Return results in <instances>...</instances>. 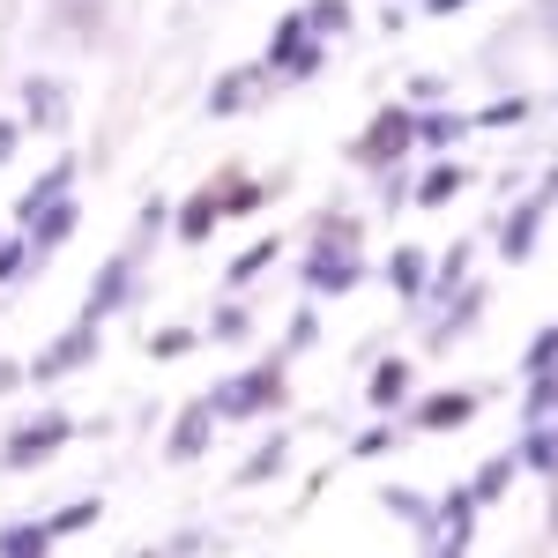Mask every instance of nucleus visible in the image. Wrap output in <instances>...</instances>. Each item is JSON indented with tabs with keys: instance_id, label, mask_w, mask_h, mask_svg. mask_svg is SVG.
Returning a JSON list of instances; mask_svg holds the SVG:
<instances>
[{
	"instance_id": "nucleus-41",
	"label": "nucleus",
	"mask_w": 558,
	"mask_h": 558,
	"mask_svg": "<svg viewBox=\"0 0 558 558\" xmlns=\"http://www.w3.org/2000/svg\"><path fill=\"white\" fill-rule=\"evenodd\" d=\"M544 529H551V536H558V492H551V521H544Z\"/></svg>"
},
{
	"instance_id": "nucleus-9",
	"label": "nucleus",
	"mask_w": 558,
	"mask_h": 558,
	"mask_svg": "<svg viewBox=\"0 0 558 558\" xmlns=\"http://www.w3.org/2000/svg\"><path fill=\"white\" fill-rule=\"evenodd\" d=\"M410 402H417V365L395 350V357L373 365V380H365V410H373V417H402Z\"/></svg>"
},
{
	"instance_id": "nucleus-27",
	"label": "nucleus",
	"mask_w": 558,
	"mask_h": 558,
	"mask_svg": "<svg viewBox=\"0 0 558 558\" xmlns=\"http://www.w3.org/2000/svg\"><path fill=\"white\" fill-rule=\"evenodd\" d=\"M105 521V499L89 492V499H68V507H52L45 514V529H52V544H68V536H83V529H97Z\"/></svg>"
},
{
	"instance_id": "nucleus-36",
	"label": "nucleus",
	"mask_w": 558,
	"mask_h": 558,
	"mask_svg": "<svg viewBox=\"0 0 558 558\" xmlns=\"http://www.w3.org/2000/svg\"><path fill=\"white\" fill-rule=\"evenodd\" d=\"M31 268H38V260H31V246H23V231H8V239H0V291H15Z\"/></svg>"
},
{
	"instance_id": "nucleus-2",
	"label": "nucleus",
	"mask_w": 558,
	"mask_h": 558,
	"mask_svg": "<svg viewBox=\"0 0 558 558\" xmlns=\"http://www.w3.org/2000/svg\"><path fill=\"white\" fill-rule=\"evenodd\" d=\"M202 402L216 410V425H260V417H276V410L291 402V365H283V357L239 365V373H223Z\"/></svg>"
},
{
	"instance_id": "nucleus-24",
	"label": "nucleus",
	"mask_w": 558,
	"mask_h": 558,
	"mask_svg": "<svg viewBox=\"0 0 558 558\" xmlns=\"http://www.w3.org/2000/svg\"><path fill=\"white\" fill-rule=\"evenodd\" d=\"M470 134V112H454V105H425L417 112V149H454Z\"/></svg>"
},
{
	"instance_id": "nucleus-3",
	"label": "nucleus",
	"mask_w": 558,
	"mask_h": 558,
	"mask_svg": "<svg viewBox=\"0 0 558 558\" xmlns=\"http://www.w3.org/2000/svg\"><path fill=\"white\" fill-rule=\"evenodd\" d=\"M75 432H83V417H75V410L45 402L38 417H23V425L0 439V476H31V470H45V462H60V454L75 447Z\"/></svg>"
},
{
	"instance_id": "nucleus-16",
	"label": "nucleus",
	"mask_w": 558,
	"mask_h": 558,
	"mask_svg": "<svg viewBox=\"0 0 558 558\" xmlns=\"http://www.w3.org/2000/svg\"><path fill=\"white\" fill-rule=\"evenodd\" d=\"M260 89H268V68H231V75H216L209 83V120H231V112H246V105H254Z\"/></svg>"
},
{
	"instance_id": "nucleus-22",
	"label": "nucleus",
	"mask_w": 558,
	"mask_h": 558,
	"mask_svg": "<svg viewBox=\"0 0 558 558\" xmlns=\"http://www.w3.org/2000/svg\"><path fill=\"white\" fill-rule=\"evenodd\" d=\"M202 343H223V350L254 343V305H246V299H216L209 328H202Z\"/></svg>"
},
{
	"instance_id": "nucleus-5",
	"label": "nucleus",
	"mask_w": 558,
	"mask_h": 558,
	"mask_svg": "<svg viewBox=\"0 0 558 558\" xmlns=\"http://www.w3.org/2000/svg\"><path fill=\"white\" fill-rule=\"evenodd\" d=\"M320 60H328V45L305 31V15L291 8L276 31H268V52H260V68H268V83H313L320 75Z\"/></svg>"
},
{
	"instance_id": "nucleus-13",
	"label": "nucleus",
	"mask_w": 558,
	"mask_h": 558,
	"mask_svg": "<svg viewBox=\"0 0 558 558\" xmlns=\"http://www.w3.org/2000/svg\"><path fill=\"white\" fill-rule=\"evenodd\" d=\"M380 507L395 521H402V529H410V536H417V544H439V507H432V492H417V484H387L380 492Z\"/></svg>"
},
{
	"instance_id": "nucleus-34",
	"label": "nucleus",
	"mask_w": 558,
	"mask_h": 558,
	"mask_svg": "<svg viewBox=\"0 0 558 558\" xmlns=\"http://www.w3.org/2000/svg\"><path fill=\"white\" fill-rule=\"evenodd\" d=\"M395 432H402L395 417H373V425H365L357 439H350V462H380L387 447H395Z\"/></svg>"
},
{
	"instance_id": "nucleus-23",
	"label": "nucleus",
	"mask_w": 558,
	"mask_h": 558,
	"mask_svg": "<svg viewBox=\"0 0 558 558\" xmlns=\"http://www.w3.org/2000/svg\"><path fill=\"white\" fill-rule=\"evenodd\" d=\"M216 223H223V209H216V186H202V194H186V202L172 209V231L186 239V246H202V239H209Z\"/></svg>"
},
{
	"instance_id": "nucleus-6",
	"label": "nucleus",
	"mask_w": 558,
	"mask_h": 558,
	"mask_svg": "<svg viewBox=\"0 0 558 558\" xmlns=\"http://www.w3.org/2000/svg\"><path fill=\"white\" fill-rule=\"evenodd\" d=\"M142 299V254L134 246H120V254L105 260L97 276H89V291H83V320L89 328H105L112 313H128V305Z\"/></svg>"
},
{
	"instance_id": "nucleus-30",
	"label": "nucleus",
	"mask_w": 558,
	"mask_h": 558,
	"mask_svg": "<svg viewBox=\"0 0 558 558\" xmlns=\"http://www.w3.org/2000/svg\"><path fill=\"white\" fill-rule=\"evenodd\" d=\"M529 120H536V97H492V105H484V112H470V128H529Z\"/></svg>"
},
{
	"instance_id": "nucleus-10",
	"label": "nucleus",
	"mask_w": 558,
	"mask_h": 558,
	"mask_svg": "<svg viewBox=\"0 0 558 558\" xmlns=\"http://www.w3.org/2000/svg\"><path fill=\"white\" fill-rule=\"evenodd\" d=\"M484 305H492V291L484 283H462L454 299L432 313V336H425V350H454V343H470V328L484 320Z\"/></svg>"
},
{
	"instance_id": "nucleus-28",
	"label": "nucleus",
	"mask_w": 558,
	"mask_h": 558,
	"mask_svg": "<svg viewBox=\"0 0 558 558\" xmlns=\"http://www.w3.org/2000/svg\"><path fill=\"white\" fill-rule=\"evenodd\" d=\"M0 558H52V529L45 521H0Z\"/></svg>"
},
{
	"instance_id": "nucleus-19",
	"label": "nucleus",
	"mask_w": 558,
	"mask_h": 558,
	"mask_svg": "<svg viewBox=\"0 0 558 558\" xmlns=\"http://www.w3.org/2000/svg\"><path fill=\"white\" fill-rule=\"evenodd\" d=\"M283 470H291V432H268L254 454L231 470V484H239V492H254V484H268V476H283Z\"/></svg>"
},
{
	"instance_id": "nucleus-39",
	"label": "nucleus",
	"mask_w": 558,
	"mask_h": 558,
	"mask_svg": "<svg viewBox=\"0 0 558 558\" xmlns=\"http://www.w3.org/2000/svg\"><path fill=\"white\" fill-rule=\"evenodd\" d=\"M425 558H470V551H462V544H432Z\"/></svg>"
},
{
	"instance_id": "nucleus-4",
	"label": "nucleus",
	"mask_w": 558,
	"mask_h": 558,
	"mask_svg": "<svg viewBox=\"0 0 558 558\" xmlns=\"http://www.w3.org/2000/svg\"><path fill=\"white\" fill-rule=\"evenodd\" d=\"M410 157H417V105L395 97V105H380V112L365 120V134L350 142V165H357V172H402Z\"/></svg>"
},
{
	"instance_id": "nucleus-26",
	"label": "nucleus",
	"mask_w": 558,
	"mask_h": 558,
	"mask_svg": "<svg viewBox=\"0 0 558 558\" xmlns=\"http://www.w3.org/2000/svg\"><path fill=\"white\" fill-rule=\"evenodd\" d=\"M209 186H216V209H223V223H231V216H254L260 202H268V186H260V179H246V172L209 179Z\"/></svg>"
},
{
	"instance_id": "nucleus-17",
	"label": "nucleus",
	"mask_w": 558,
	"mask_h": 558,
	"mask_svg": "<svg viewBox=\"0 0 558 558\" xmlns=\"http://www.w3.org/2000/svg\"><path fill=\"white\" fill-rule=\"evenodd\" d=\"M75 194V157H52L31 186H23V202H15V223H31L38 209H52V202H68Z\"/></svg>"
},
{
	"instance_id": "nucleus-31",
	"label": "nucleus",
	"mask_w": 558,
	"mask_h": 558,
	"mask_svg": "<svg viewBox=\"0 0 558 558\" xmlns=\"http://www.w3.org/2000/svg\"><path fill=\"white\" fill-rule=\"evenodd\" d=\"M299 15H305V31H313L320 45H328V38H343V31H350V0H305Z\"/></svg>"
},
{
	"instance_id": "nucleus-7",
	"label": "nucleus",
	"mask_w": 558,
	"mask_h": 558,
	"mask_svg": "<svg viewBox=\"0 0 558 558\" xmlns=\"http://www.w3.org/2000/svg\"><path fill=\"white\" fill-rule=\"evenodd\" d=\"M97 350H105V336H97L89 320H75V328H60V336H52V343H45L38 357H23V373H31L38 387H52V380H75L83 365H97Z\"/></svg>"
},
{
	"instance_id": "nucleus-25",
	"label": "nucleus",
	"mask_w": 558,
	"mask_h": 558,
	"mask_svg": "<svg viewBox=\"0 0 558 558\" xmlns=\"http://www.w3.org/2000/svg\"><path fill=\"white\" fill-rule=\"evenodd\" d=\"M514 476H521V462H514V447H507V454H492V462L470 476V499L476 507H499V499L514 492Z\"/></svg>"
},
{
	"instance_id": "nucleus-42",
	"label": "nucleus",
	"mask_w": 558,
	"mask_h": 558,
	"mask_svg": "<svg viewBox=\"0 0 558 558\" xmlns=\"http://www.w3.org/2000/svg\"><path fill=\"white\" fill-rule=\"evenodd\" d=\"M0 239H8V231H0Z\"/></svg>"
},
{
	"instance_id": "nucleus-15",
	"label": "nucleus",
	"mask_w": 558,
	"mask_h": 558,
	"mask_svg": "<svg viewBox=\"0 0 558 558\" xmlns=\"http://www.w3.org/2000/svg\"><path fill=\"white\" fill-rule=\"evenodd\" d=\"M380 276H387V291H395L402 305H425V291H432V254H425V246H395Z\"/></svg>"
},
{
	"instance_id": "nucleus-11",
	"label": "nucleus",
	"mask_w": 558,
	"mask_h": 558,
	"mask_svg": "<svg viewBox=\"0 0 558 558\" xmlns=\"http://www.w3.org/2000/svg\"><path fill=\"white\" fill-rule=\"evenodd\" d=\"M209 447H216V410L194 395V402L172 417V432H165V462H172V470H186V462H202Z\"/></svg>"
},
{
	"instance_id": "nucleus-21",
	"label": "nucleus",
	"mask_w": 558,
	"mask_h": 558,
	"mask_svg": "<svg viewBox=\"0 0 558 558\" xmlns=\"http://www.w3.org/2000/svg\"><path fill=\"white\" fill-rule=\"evenodd\" d=\"M276 260H283V239H254L246 254H239L231 268H223V291H231V299H246V291H254L260 276L276 268Z\"/></svg>"
},
{
	"instance_id": "nucleus-12",
	"label": "nucleus",
	"mask_w": 558,
	"mask_h": 558,
	"mask_svg": "<svg viewBox=\"0 0 558 558\" xmlns=\"http://www.w3.org/2000/svg\"><path fill=\"white\" fill-rule=\"evenodd\" d=\"M75 231H83V202L68 194V202H52V209H38L31 223H23V246H31V260L45 268V260L60 254V246H68Z\"/></svg>"
},
{
	"instance_id": "nucleus-40",
	"label": "nucleus",
	"mask_w": 558,
	"mask_h": 558,
	"mask_svg": "<svg viewBox=\"0 0 558 558\" xmlns=\"http://www.w3.org/2000/svg\"><path fill=\"white\" fill-rule=\"evenodd\" d=\"M128 558H165V551H157V544H142V551H128Z\"/></svg>"
},
{
	"instance_id": "nucleus-1",
	"label": "nucleus",
	"mask_w": 558,
	"mask_h": 558,
	"mask_svg": "<svg viewBox=\"0 0 558 558\" xmlns=\"http://www.w3.org/2000/svg\"><path fill=\"white\" fill-rule=\"evenodd\" d=\"M299 283L305 299H350L357 283H365V223L343 209L313 216V231H305V260H299Z\"/></svg>"
},
{
	"instance_id": "nucleus-38",
	"label": "nucleus",
	"mask_w": 558,
	"mask_h": 558,
	"mask_svg": "<svg viewBox=\"0 0 558 558\" xmlns=\"http://www.w3.org/2000/svg\"><path fill=\"white\" fill-rule=\"evenodd\" d=\"M15 149H23V120H0V165H8Z\"/></svg>"
},
{
	"instance_id": "nucleus-8",
	"label": "nucleus",
	"mask_w": 558,
	"mask_h": 558,
	"mask_svg": "<svg viewBox=\"0 0 558 558\" xmlns=\"http://www.w3.org/2000/svg\"><path fill=\"white\" fill-rule=\"evenodd\" d=\"M484 395L492 387H439V395H425V402H410L402 410V425L410 432H462V425H476V410H484Z\"/></svg>"
},
{
	"instance_id": "nucleus-32",
	"label": "nucleus",
	"mask_w": 558,
	"mask_h": 558,
	"mask_svg": "<svg viewBox=\"0 0 558 558\" xmlns=\"http://www.w3.org/2000/svg\"><path fill=\"white\" fill-rule=\"evenodd\" d=\"M149 365H172V357H194V350H202V328H157V336H149Z\"/></svg>"
},
{
	"instance_id": "nucleus-18",
	"label": "nucleus",
	"mask_w": 558,
	"mask_h": 558,
	"mask_svg": "<svg viewBox=\"0 0 558 558\" xmlns=\"http://www.w3.org/2000/svg\"><path fill=\"white\" fill-rule=\"evenodd\" d=\"M432 507H439V544H462V551H470V544H476V521H484V507L470 499V484L439 492Z\"/></svg>"
},
{
	"instance_id": "nucleus-33",
	"label": "nucleus",
	"mask_w": 558,
	"mask_h": 558,
	"mask_svg": "<svg viewBox=\"0 0 558 558\" xmlns=\"http://www.w3.org/2000/svg\"><path fill=\"white\" fill-rule=\"evenodd\" d=\"M165 231H172V202H165V194H149V202H142V216H134V254H142V246H149V239H165Z\"/></svg>"
},
{
	"instance_id": "nucleus-37",
	"label": "nucleus",
	"mask_w": 558,
	"mask_h": 558,
	"mask_svg": "<svg viewBox=\"0 0 558 558\" xmlns=\"http://www.w3.org/2000/svg\"><path fill=\"white\" fill-rule=\"evenodd\" d=\"M23 380H31V373H23V357H0V395H15Z\"/></svg>"
},
{
	"instance_id": "nucleus-35",
	"label": "nucleus",
	"mask_w": 558,
	"mask_h": 558,
	"mask_svg": "<svg viewBox=\"0 0 558 558\" xmlns=\"http://www.w3.org/2000/svg\"><path fill=\"white\" fill-rule=\"evenodd\" d=\"M536 373H558V320L536 328V343L521 350V380H536Z\"/></svg>"
},
{
	"instance_id": "nucleus-29",
	"label": "nucleus",
	"mask_w": 558,
	"mask_h": 558,
	"mask_svg": "<svg viewBox=\"0 0 558 558\" xmlns=\"http://www.w3.org/2000/svg\"><path fill=\"white\" fill-rule=\"evenodd\" d=\"M305 350H320V305H313V299L291 313V328H283V350H276V357L291 365V357H305Z\"/></svg>"
},
{
	"instance_id": "nucleus-20",
	"label": "nucleus",
	"mask_w": 558,
	"mask_h": 558,
	"mask_svg": "<svg viewBox=\"0 0 558 558\" xmlns=\"http://www.w3.org/2000/svg\"><path fill=\"white\" fill-rule=\"evenodd\" d=\"M23 128H68V89L52 83V75H31L23 83Z\"/></svg>"
},
{
	"instance_id": "nucleus-14",
	"label": "nucleus",
	"mask_w": 558,
	"mask_h": 558,
	"mask_svg": "<svg viewBox=\"0 0 558 558\" xmlns=\"http://www.w3.org/2000/svg\"><path fill=\"white\" fill-rule=\"evenodd\" d=\"M470 165H454V157H432L425 172L410 179V202H417V209H447V202H454V194H462V186H470Z\"/></svg>"
}]
</instances>
